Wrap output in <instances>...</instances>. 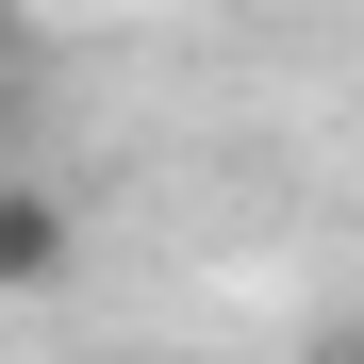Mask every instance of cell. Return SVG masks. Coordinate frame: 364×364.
Returning <instances> with one entry per match:
<instances>
[{
  "mask_svg": "<svg viewBox=\"0 0 364 364\" xmlns=\"http://www.w3.org/2000/svg\"><path fill=\"white\" fill-rule=\"evenodd\" d=\"M67 265H83V215L50 199L33 166H0V298H50Z\"/></svg>",
  "mask_w": 364,
  "mask_h": 364,
  "instance_id": "obj_1",
  "label": "cell"
},
{
  "mask_svg": "<svg viewBox=\"0 0 364 364\" xmlns=\"http://www.w3.org/2000/svg\"><path fill=\"white\" fill-rule=\"evenodd\" d=\"M17 50H33V33H17V0H0V100H17Z\"/></svg>",
  "mask_w": 364,
  "mask_h": 364,
  "instance_id": "obj_2",
  "label": "cell"
},
{
  "mask_svg": "<svg viewBox=\"0 0 364 364\" xmlns=\"http://www.w3.org/2000/svg\"><path fill=\"white\" fill-rule=\"evenodd\" d=\"M315 364H364V331H348V348H315Z\"/></svg>",
  "mask_w": 364,
  "mask_h": 364,
  "instance_id": "obj_3",
  "label": "cell"
},
{
  "mask_svg": "<svg viewBox=\"0 0 364 364\" xmlns=\"http://www.w3.org/2000/svg\"><path fill=\"white\" fill-rule=\"evenodd\" d=\"M0 149H17V100H0Z\"/></svg>",
  "mask_w": 364,
  "mask_h": 364,
  "instance_id": "obj_4",
  "label": "cell"
}]
</instances>
